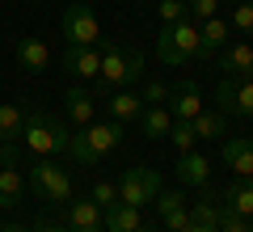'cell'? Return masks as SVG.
Listing matches in <instances>:
<instances>
[{"label":"cell","instance_id":"obj_1","mask_svg":"<svg viewBox=\"0 0 253 232\" xmlns=\"http://www.w3.org/2000/svg\"><path fill=\"white\" fill-rule=\"evenodd\" d=\"M139 76H144V55L135 46H123V43H101V72L93 81V97H110L114 89H135Z\"/></svg>","mask_w":253,"mask_h":232},{"label":"cell","instance_id":"obj_2","mask_svg":"<svg viewBox=\"0 0 253 232\" xmlns=\"http://www.w3.org/2000/svg\"><path fill=\"white\" fill-rule=\"evenodd\" d=\"M26 190L42 207H68L76 198V178H72V169L55 165L51 156H34V165L26 173Z\"/></svg>","mask_w":253,"mask_h":232},{"label":"cell","instance_id":"obj_3","mask_svg":"<svg viewBox=\"0 0 253 232\" xmlns=\"http://www.w3.org/2000/svg\"><path fill=\"white\" fill-rule=\"evenodd\" d=\"M17 139H21V148L34 152V156H55V152H68L72 131H68V123H63V118H55V114H46V110L30 106Z\"/></svg>","mask_w":253,"mask_h":232},{"label":"cell","instance_id":"obj_4","mask_svg":"<svg viewBox=\"0 0 253 232\" xmlns=\"http://www.w3.org/2000/svg\"><path fill=\"white\" fill-rule=\"evenodd\" d=\"M118 143H123V123H114V118H101L97 123V118H93L89 127H81V131L72 135L68 156H72L76 165H84V169H97Z\"/></svg>","mask_w":253,"mask_h":232},{"label":"cell","instance_id":"obj_5","mask_svg":"<svg viewBox=\"0 0 253 232\" xmlns=\"http://www.w3.org/2000/svg\"><path fill=\"white\" fill-rule=\"evenodd\" d=\"M156 55L165 68H181V63L199 59V21H169L156 34Z\"/></svg>","mask_w":253,"mask_h":232},{"label":"cell","instance_id":"obj_6","mask_svg":"<svg viewBox=\"0 0 253 232\" xmlns=\"http://www.w3.org/2000/svg\"><path fill=\"white\" fill-rule=\"evenodd\" d=\"M156 194H161V173H156L152 165L123 169V178H118V203H126V207H144V203H152Z\"/></svg>","mask_w":253,"mask_h":232},{"label":"cell","instance_id":"obj_7","mask_svg":"<svg viewBox=\"0 0 253 232\" xmlns=\"http://www.w3.org/2000/svg\"><path fill=\"white\" fill-rule=\"evenodd\" d=\"M63 38H68V46H101L106 43L93 9L81 4V0H72V4L63 9Z\"/></svg>","mask_w":253,"mask_h":232},{"label":"cell","instance_id":"obj_8","mask_svg":"<svg viewBox=\"0 0 253 232\" xmlns=\"http://www.w3.org/2000/svg\"><path fill=\"white\" fill-rule=\"evenodd\" d=\"M219 114L228 118H253V76H224L215 89Z\"/></svg>","mask_w":253,"mask_h":232},{"label":"cell","instance_id":"obj_9","mask_svg":"<svg viewBox=\"0 0 253 232\" xmlns=\"http://www.w3.org/2000/svg\"><path fill=\"white\" fill-rule=\"evenodd\" d=\"M63 215H68V232H106V215H101V207L89 194L72 198V203L63 207Z\"/></svg>","mask_w":253,"mask_h":232},{"label":"cell","instance_id":"obj_10","mask_svg":"<svg viewBox=\"0 0 253 232\" xmlns=\"http://www.w3.org/2000/svg\"><path fill=\"white\" fill-rule=\"evenodd\" d=\"M63 68L72 72L76 81H97V72H101V46H68V51H63Z\"/></svg>","mask_w":253,"mask_h":232},{"label":"cell","instance_id":"obj_11","mask_svg":"<svg viewBox=\"0 0 253 232\" xmlns=\"http://www.w3.org/2000/svg\"><path fill=\"white\" fill-rule=\"evenodd\" d=\"M228 43H232V26H228L224 17H207V21H199V59L219 55Z\"/></svg>","mask_w":253,"mask_h":232},{"label":"cell","instance_id":"obj_12","mask_svg":"<svg viewBox=\"0 0 253 232\" xmlns=\"http://www.w3.org/2000/svg\"><path fill=\"white\" fill-rule=\"evenodd\" d=\"M203 198L190 207V232H219V203H215V190L211 186H199Z\"/></svg>","mask_w":253,"mask_h":232},{"label":"cell","instance_id":"obj_13","mask_svg":"<svg viewBox=\"0 0 253 232\" xmlns=\"http://www.w3.org/2000/svg\"><path fill=\"white\" fill-rule=\"evenodd\" d=\"M224 165L236 178H253V135H232V139H224Z\"/></svg>","mask_w":253,"mask_h":232},{"label":"cell","instance_id":"obj_14","mask_svg":"<svg viewBox=\"0 0 253 232\" xmlns=\"http://www.w3.org/2000/svg\"><path fill=\"white\" fill-rule=\"evenodd\" d=\"M152 203H156V211H161V224H165L169 232H177V228H186V224H190V207H186V198H181L177 190H161Z\"/></svg>","mask_w":253,"mask_h":232},{"label":"cell","instance_id":"obj_15","mask_svg":"<svg viewBox=\"0 0 253 232\" xmlns=\"http://www.w3.org/2000/svg\"><path fill=\"white\" fill-rule=\"evenodd\" d=\"M165 110H169L173 118H194L203 110V89L194 81H181L177 89H169V106Z\"/></svg>","mask_w":253,"mask_h":232},{"label":"cell","instance_id":"obj_16","mask_svg":"<svg viewBox=\"0 0 253 232\" xmlns=\"http://www.w3.org/2000/svg\"><path fill=\"white\" fill-rule=\"evenodd\" d=\"M177 182H186V186H211V156L181 152L177 156Z\"/></svg>","mask_w":253,"mask_h":232},{"label":"cell","instance_id":"obj_17","mask_svg":"<svg viewBox=\"0 0 253 232\" xmlns=\"http://www.w3.org/2000/svg\"><path fill=\"white\" fill-rule=\"evenodd\" d=\"M63 114H68V123L89 127L93 114H97V97H93L89 89H68L63 93Z\"/></svg>","mask_w":253,"mask_h":232},{"label":"cell","instance_id":"obj_18","mask_svg":"<svg viewBox=\"0 0 253 232\" xmlns=\"http://www.w3.org/2000/svg\"><path fill=\"white\" fill-rule=\"evenodd\" d=\"M219 72L224 76H249L253 72V43H228L219 51Z\"/></svg>","mask_w":253,"mask_h":232},{"label":"cell","instance_id":"obj_19","mask_svg":"<svg viewBox=\"0 0 253 232\" xmlns=\"http://www.w3.org/2000/svg\"><path fill=\"white\" fill-rule=\"evenodd\" d=\"M17 63L26 72H42L46 63H51V46H46L42 38H34V34L17 38Z\"/></svg>","mask_w":253,"mask_h":232},{"label":"cell","instance_id":"obj_20","mask_svg":"<svg viewBox=\"0 0 253 232\" xmlns=\"http://www.w3.org/2000/svg\"><path fill=\"white\" fill-rule=\"evenodd\" d=\"M144 114V97L135 89H114L110 93V118L114 123H131V118Z\"/></svg>","mask_w":253,"mask_h":232},{"label":"cell","instance_id":"obj_21","mask_svg":"<svg viewBox=\"0 0 253 232\" xmlns=\"http://www.w3.org/2000/svg\"><path fill=\"white\" fill-rule=\"evenodd\" d=\"M21 194H26V173H21L17 165H0V207H4V211L17 207Z\"/></svg>","mask_w":253,"mask_h":232},{"label":"cell","instance_id":"obj_22","mask_svg":"<svg viewBox=\"0 0 253 232\" xmlns=\"http://www.w3.org/2000/svg\"><path fill=\"white\" fill-rule=\"evenodd\" d=\"M101 215H106V232H135L139 224V207H126V203H110L101 207Z\"/></svg>","mask_w":253,"mask_h":232},{"label":"cell","instance_id":"obj_23","mask_svg":"<svg viewBox=\"0 0 253 232\" xmlns=\"http://www.w3.org/2000/svg\"><path fill=\"white\" fill-rule=\"evenodd\" d=\"M224 207H232L236 215L253 220V178H236L232 186L224 190Z\"/></svg>","mask_w":253,"mask_h":232},{"label":"cell","instance_id":"obj_24","mask_svg":"<svg viewBox=\"0 0 253 232\" xmlns=\"http://www.w3.org/2000/svg\"><path fill=\"white\" fill-rule=\"evenodd\" d=\"M190 123H194V135H199V139H224V131H228V114L207 110V106L190 118Z\"/></svg>","mask_w":253,"mask_h":232},{"label":"cell","instance_id":"obj_25","mask_svg":"<svg viewBox=\"0 0 253 232\" xmlns=\"http://www.w3.org/2000/svg\"><path fill=\"white\" fill-rule=\"evenodd\" d=\"M139 123H144V139H165L169 127H173V114H169L165 106H144Z\"/></svg>","mask_w":253,"mask_h":232},{"label":"cell","instance_id":"obj_26","mask_svg":"<svg viewBox=\"0 0 253 232\" xmlns=\"http://www.w3.org/2000/svg\"><path fill=\"white\" fill-rule=\"evenodd\" d=\"M21 123H26V106H13V101H0V139H17Z\"/></svg>","mask_w":253,"mask_h":232},{"label":"cell","instance_id":"obj_27","mask_svg":"<svg viewBox=\"0 0 253 232\" xmlns=\"http://www.w3.org/2000/svg\"><path fill=\"white\" fill-rule=\"evenodd\" d=\"M165 139H173L177 156L199 148V135H194V123H190V118H173V127H169V135H165Z\"/></svg>","mask_w":253,"mask_h":232},{"label":"cell","instance_id":"obj_28","mask_svg":"<svg viewBox=\"0 0 253 232\" xmlns=\"http://www.w3.org/2000/svg\"><path fill=\"white\" fill-rule=\"evenodd\" d=\"M89 198H93L97 207H110V203H118V182H106V178H97V182L89 186Z\"/></svg>","mask_w":253,"mask_h":232},{"label":"cell","instance_id":"obj_29","mask_svg":"<svg viewBox=\"0 0 253 232\" xmlns=\"http://www.w3.org/2000/svg\"><path fill=\"white\" fill-rule=\"evenodd\" d=\"M156 13H161V21L169 26V21H186L190 17V4L186 0H156Z\"/></svg>","mask_w":253,"mask_h":232},{"label":"cell","instance_id":"obj_30","mask_svg":"<svg viewBox=\"0 0 253 232\" xmlns=\"http://www.w3.org/2000/svg\"><path fill=\"white\" fill-rule=\"evenodd\" d=\"M219 232H249V220H245V215H236L232 207L219 203Z\"/></svg>","mask_w":253,"mask_h":232},{"label":"cell","instance_id":"obj_31","mask_svg":"<svg viewBox=\"0 0 253 232\" xmlns=\"http://www.w3.org/2000/svg\"><path fill=\"white\" fill-rule=\"evenodd\" d=\"M228 26H232V30H245V34H253V0H241V4H236Z\"/></svg>","mask_w":253,"mask_h":232},{"label":"cell","instance_id":"obj_32","mask_svg":"<svg viewBox=\"0 0 253 232\" xmlns=\"http://www.w3.org/2000/svg\"><path fill=\"white\" fill-rule=\"evenodd\" d=\"M139 97H144V106H165V101H169V85L165 81H148Z\"/></svg>","mask_w":253,"mask_h":232},{"label":"cell","instance_id":"obj_33","mask_svg":"<svg viewBox=\"0 0 253 232\" xmlns=\"http://www.w3.org/2000/svg\"><path fill=\"white\" fill-rule=\"evenodd\" d=\"M186 4H190V17H194V21L219 17V0H186Z\"/></svg>","mask_w":253,"mask_h":232},{"label":"cell","instance_id":"obj_34","mask_svg":"<svg viewBox=\"0 0 253 232\" xmlns=\"http://www.w3.org/2000/svg\"><path fill=\"white\" fill-rule=\"evenodd\" d=\"M30 232H68V224H51V220H42V215H38Z\"/></svg>","mask_w":253,"mask_h":232},{"label":"cell","instance_id":"obj_35","mask_svg":"<svg viewBox=\"0 0 253 232\" xmlns=\"http://www.w3.org/2000/svg\"><path fill=\"white\" fill-rule=\"evenodd\" d=\"M0 232H30L26 224H0Z\"/></svg>","mask_w":253,"mask_h":232},{"label":"cell","instance_id":"obj_36","mask_svg":"<svg viewBox=\"0 0 253 232\" xmlns=\"http://www.w3.org/2000/svg\"><path fill=\"white\" fill-rule=\"evenodd\" d=\"M135 232H156V228H152V224H139V228H135Z\"/></svg>","mask_w":253,"mask_h":232},{"label":"cell","instance_id":"obj_37","mask_svg":"<svg viewBox=\"0 0 253 232\" xmlns=\"http://www.w3.org/2000/svg\"><path fill=\"white\" fill-rule=\"evenodd\" d=\"M177 232H190V228H177Z\"/></svg>","mask_w":253,"mask_h":232},{"label":"cell","instance_id":"obj_38","mask_svg":"<svg viewBox=\"0 0 253 232\" xmlns=\"http://www.w3.org/2000/svg\"><path fill=\"white\" fill-rule=\"evenodd\" d=\"M249 232H253V220H249Z\"/></svg>","mask_w":253,"mask_h":232},{"label":"cell","instance_id":"obj_39","mask_svg":"<svg viewBox=\"0 0 253 232\" xmlns=\"http://www.w3.org/2000/svg\"><path fill=\"white\" fill-rule=\"evenodd\" d=\"M249 76H253V72H249Z\"/></svg>","mask_w":253,"mask_h":232}]
</instances>
